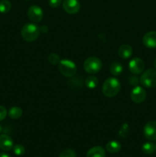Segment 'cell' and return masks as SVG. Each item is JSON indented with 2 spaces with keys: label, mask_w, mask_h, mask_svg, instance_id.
Instances as JSON below:
<instances>
[{
  "label": "cell",
  "mask_w": 156,
  "mask_h": 157,
  "mask_svg": "<svg viewBox=\"0 0 156 157\" xmlns=\"http://www.w3.org/2000/svg\"><path fill=\"white\" fill-rule=\"evenodd\" d=\"M41 29L35 22L26 23L22 27L21 35L27 42H33L39 37Z\"/></svg>",
  "instance_id": "cell-1"
},
{
  "label": "cell",
  "mask_w": 156,
  "mask_h": 157,
  "mask_svg": "<svg viewBox=\"0 0 156 157\" xmlns=\"http://www.w3.org/2000/svg\"><path fill=\"white\" fill-rule=\"evenodd\" d=\"M121 89V84L115 78H108L103 83L102 92L106 98H113L119 94Z\"/></svg>",
  "instance_id": "cell-2"
},
{
  "label": "cell",
  "mask_w": 156,
  "mask_h": 157,
  "mask_svg": "<svg viewBox=\"0 0 156 157\" xmlns=\"http://www.w3.org/2000/svg\"><path fill=\"white\" fill-rule=\"evenodd\" d=\"M58 69L62 75L67 78H72L76 73V66L69 59L61 60L58 64Z\"/></svg>",
  "instance_id": "cell-3"
},
{
  "label": "cell",
  "mask_w": 156,
  "mask_h": 157,
  "mask_svg": "<svg viewBox=\"0 0 156 157\" xmlns=\"http://www.w3.org/2000/svg\"><path fill=\"white\" fill-rule=\"evenodd\" d=\"M102 61L96 57H90L84 63V68L88 74L94 75L98 73L102 68Z\"/></svg>",
  "instance_id": "cell-4"
},
{
  "label": "cell",
  "mask_w": 156,
  "mask_h": 157,
  "mask_svg": "<svg viewBox=\"0 0 156 157\" xmlns=\"http://www.w3.org/2000/svg\"><path fill=\"white\" fill-rule=\"evenodd\" d=\"M141 84L148 88H152L156 87V70L150 68L145 71L141 76Z\"/></svg>",
  "instance_id": "cell-5"
},
{
  "label": "cell",
  "mask_w": 156,
  "mask_h": 157,
  "mask_svg": "<svg viewBox=\"0 0 156 157\" xmlns=\"http://www.w3.org/2000/svg\"><path fill=\"white\" fill-rule=\"evenodd\" d=\"M28 18L32 21V22H40L42 20L43 15V10L40 6H36V5H33V6H30L29 9H28Z\"/></svg>",
  "instance_id": "cell-6"
},
{
  "label": "cell",
  "mask_w": 156,
  "mask_h": 157,
  "mask_svg": "<svg viewBox=\"0 0 156 157\" xmlns=\"http://www.w3.org/2000/svg\"><path fill=\"white\" fill-rule=\"evenodd\" d=\"M130 97H131L132 101L134 103L141 104L146 98V91L143 87L140 86H136V87L132 90Z\"/></svg>",
  "instance_id": "cell-7"
},
{
  "label": "cell",
  "mask_w": 156,
  "mask_h": 157,
  "mask_svg": "<svg viewBox=\"0 0 156 157\" xmlns=\"http://www.w3.org/2000/svg\"><path fill=\"white\" fill-rule=\"evenodd\" d=\"M144 136L151 141H156V121H148L143 129Z\"/></svg>",
  "instance_id": "cell-8"
},
{
  "label": "cell",
  "mask_w": 156,
  "mask_h": 157,
  "mask_svg": "<svg viewBox=\"0 0 156 157\" xmlns=\"http://www.w3.org/2000/svg\"><path fill=\"white\" fill-rule=\"evenodd\" d=\"M128 68L133 75H139L143 72L144 69H145V63H144L143 60L141 58H135L129 61Z\"/></svg>",
  "instance_id": "cell-9"
},
{
  "label": "cell",
  "mask_w": 156,
  "mask_h": 157,
  "mask_svg": "<svg viewBox=\"0 0 156 157\" xmlns=\"http://www.w3.org/2000/svg\"><path fill=\"white\" fill-rule=\"evenodd\" d=\"M63 9L67 13L70 14V15L77 13L80 9L79 0H64Z\"/></svg>",
  "instance_id": "cell-10"
},
{
  "label": "cell",
  "mask_w": 156,
  "mask_h": 157,
  "mask_svg": "<svg viewBox=\"0 0 156 157\" xmlns=\"http://www.w3.org/2000/svg\"><path fill=\"white\" fill-rule=\"evenodd\" d=\"M142 42L148 48H156V32L151 31L147 32L143 36Z\"/></svg>",
  "instance_id": "cell-11"
},
{
  "label": "cell",
  "mask_w": 156,
  "mask_h": 157,
  "mask_svg": "<svg viewBox=\"0 0 156 157\" xmlns=\"http://www.w3.org/2000/svg\"><path fill=\"white\" fill-rule=\"evenodd\" d=\"M13 148L12 138L6 134H0V149L4 151H9Z\"/></svg>",
  "instance_id": "cell-12"
},
{
  "label": "cell",
  "mask_w": 156,
  "mask_h": 157,
  "mask_svg": "<svg viewBox=\"0 0 156 157\" xmlns=\"http://www.w3.org/2000/svg\"><path fill=\"white\" fill-rule=\"evenodd\" d=\"M132 48L129 45V44H122L119 47L118 53H119V56L122 59H127L129 58L132 55Z\"/></svg>",
  "instance_id": "cell-13"
},
{
  "label": "cell",
  "mask_w": 156,
  "mask_h": 157,
  "mask_svg": "<svg viewBox=\"0 0 156 157\" xmlns=\"http://www.w3.org/2000/svg\"><path fill=\"white\" fill-rule=\"evenodd\" d=\"M87 157H106L105 150L100 146L92 147L87 153Z\"/></svg>",
  "instance_id": "cell-14"
},
{
  "label": "cell",
  "mask_w": 156,
  "mask_h": 157,
  "mask_svg": "<svg viewBox=\"0 0 156 157\" xmlns=\"http://www.w3.org/2000/svg\"><path fill=\"white\" fill-rule=\"evenodd\" d=\"M106 150L110 153H116L120 151L121 148H122V146L119 144L118 141L116 140H112L110 141L108 144L106 146Z\"/></svg>",
  "instance_id": "cell-15"
},
{
  "label": "cell",
  "mask_w": 156,
  "mask_h": 157,
  "mask_svg": "<svg viewBox=\"0 0 156 157\" xmlns=\"http://www.w3.org/2000/svg\"><path fill=\"white\" fill-rule=\"evenodd\" d=\"M123 71V67L120 63L115 61V62L112 63L110 67V71L114 76H119L122 73Z\"/></svg>",
  "instance_id": "cell-16"
},
{
  "label": "cell",
  "mask_w": 156,
  "mask_h": 157,
  "mask_svg": "<svg viewBox=\"0 0 156 157\" xmlns=\"http://www.w3.org/2000/svg\"><path fill=\"white\" fill-rule=\"evenodd\" d=\"M22 113V110H21V108H20L18 107H11L9 110V112H8V115L12 119H18V118L21 117Z\"/></svg>",
  "instance_id": "cell-17"
},
{
  "label": "cell",
  "mask_w": 156,
  "mask_h": 157,
  "mask_svg": "<svg viewBox=\"0 0 156 157\" xmlns=\"http://www.w3.org/2000/svg\"><path fill=\"white\" fill-rule=\"evenodd\" d=\"M142 150L145 154L151 155L155 151V145L151 142H146L142 145Z\"/></svg>",
  "instance_id": "cell-18"
},
{
  "label": "cell",
  "mask_w": 156,
  "mask_h": 157,
  "mask_svg": "<svg viewBox=\"0 0 156 157\" xmlns=\"http://www.w3.org/2000/svg\"><path fill=\"white\" fill-rule=\"evenodd\" d=\"M98 83H99V81L95 76H90L85 80V85L90 89H93L97 87Z\"/></svg>",
  "instance_id": "cell-19"
},
{
  "label": "cell",
  "mask_w": 156,
  "mask_h": 157,
  "mask_svg": "<svg viewBox=\"0 0 156 157\" xmlns=\"http://www.w3.org/2000/svg\"><path fill=\"white\" fill-rule=\"evenodd\" d=\"M12 9V4L9 0H0V12L7 13Z\"/></svg>",
  "instance_id": "cell-20"
},
{
  "label": "cell",
  "mask_w": 156,
  "mask_h": 157,
  "mask_svg": "<svg viewBox=\"0 0 156 157\" xmlns=\"http://www.w3.org/2000/svg\"><path fill=\"white\" fill-rule=\"evenodd\" d=\"M48 61L50 64H53V65H56V64H59L60 61H61V58H60V56L58 55L55 53H51L49 55L48 58Z\"/></svg>",
  "instance_id": "cell-21"
},
{
  "label": "cell",
  "mask_w": 156,
  "mask_h": 157,
  "mask_svg": "<svg viewBox=\"0 0 156 157\" xmlns=\"http://www.w3.org/2000/svg\"><path fill=\"white\" fill-rule=\"evenodd\" d=\"M128 132H129V127H128V124H124L122 126V127L120 128L119 132V136L122 138L126 137L127 135L128 134Z\"/></svg>",
  "instance_id": "cell-22"
},
{
  "label": "cell",
  "mask_w": 156,
  "mask_h": 157,
  "mask_svg": "<svg viewBox=\"0 0 156 157\" xmlns=\"http://www.w3.org/2000/svg\"><path fill=\"white\" fill-rule=\"evenodd\" d=\"M59 157H76V154L71 149H65L60 153Z\"/></svg>",
  "instance_id": "cell-23"
},
{
  "label": "cell",
  "mask_w": 156,
  "mask_h": 157,
  "mask_svg": "<svg viewBox=\"0 0 156 157\" xmlns=\"http://www.w3.org/2000/svg\"><path fill=\"white\" fill-rule=\"evenodd\" d=\"M12 149H13L14 153L17 156H21L25 152V149L21 144H17V145L14 146Z\"/></svg>",
  "instance_id": "cell-24"
},
{
  "label": "cell",
  "mask_w": 156,
  "mask_h": 157,
  "mask_svg": "<svg viewBox=\"0 0 156 157\" xmlns=\"http://www.w3.org/2000/svg\"><path fill=\"white\" fill-rule=\"evenodd\" d=\"M62 2V0H48L49 6L51 8H58Z\"/></svg>",
  "instance_id": "cell-25"
},
{
  "label": "cell",
  "mask_w": 156,
  "mask_h": 157,
  "mask_svg": "<svg viewBox=\"0 0 156 157\" xmlns=\"http://www.w3.org/2000/svg\"><path fill=\"white\" fill-rule=\"evenodd\" d=\"M7 110L3 106H0V121H3L7 116Z\"/></svg>",
  "instance_id": "cell-26"
},
{
  "label": "cell",
  "mask_w": 156,
  "mask_h": 157,
  "mask_svg": "<svg viewBox=\"0 0 156 157\" xmlns=\"http://www.w3.org/2000/svg\"><path fill=\"white\" fill-rule=\"evenodd\" d=\"M129 84H131L132 86H137L138 84H139V82H140V81H139V78L136 76H132V77H130L129 78Z\"/></svg>",
  "instance_id": "cell-27"
},
{
  "label": "cell",
  "mask_w": 156,
  "mask_h": 157,
  "mask_svg": "<svg viewBox=\"0 0 156 157\" xmlns=\"http://www.w3.org/2000/svg\"><path fill=\"white\" fill-rule=\"evenodd\" d=\"M0 157H12V156H9V155L7 154V153H0Z\"/></svg>",
  "instance_id": "cell-28"
},
{
  "label": "cell",
  "mask_w": 156,
  "mask_h": 157,
  "mask_svg": "<svg viewBox=\"0 0 156 157\" xmlns=\"http://www.w3.org/2000/svg\"><path fill=\"white\" fill-rule=\"evenodd\" d=\"M153 65H154V68H155V69H156V58H155V59H154V62H153Z\"/></svg>",
  "instance_id": "cell-29"
},
{
  "label": "cell",
  "mask_w": 156,
  "mask_h": 157,
  "mask_svg": "<svg viewBox=\"0 0 156 157\" xmlns=\"http://www.w3.org/2000/svg\"><path fill=\"white\" fill-rule=\"evenodd\" d=\"M2 130H3V129H2V126L0 125V134H1L2 132Z\"/></svg>",
  "instance_id": "cell-30"
},
{
  "label": "cell",
  "mask_w": 156,
  "mask_h": 157,
  "mask_svg": "<svg viewBox=\"0 0 156 157\" xmlns=\"http://www.w3.org/2000/svg\"><path fill=\"white\" fill-rule=\"evenodd\" d=\"M154 145H155V150H156V144H154Z\"/></svg>",
  "instance_id": "cell-31"
},
{
  "label": "cell",
  "mask_w": 156,
  "mask_h": 157,
  "mask_svg": "<svg viewBox=\"0 0 156 157\" xmlns=\"http://www.w3.org/2000/svg\"><path fill=\"white\" fill-rule=\"evenodd\" d=\"M24 1H28V0H24Z\"/></svg>",
  "instance_id": "cell-32"
}]
</instances>
